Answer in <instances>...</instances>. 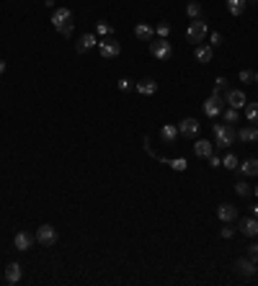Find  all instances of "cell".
<instances>
[{"label":"cell","mask_w":258,"mask_h":286,"mask_svg":"<svg viewBox=\"0 0 258 286\" xmlns=\"http://www.w3.org/2000/svg\"><path fill=\"white\" fill-rule=\"evenodd\" d=\"M215 142L217 147H222V150H227V147L232 144V140L238 137V132L232 129V124H215Z\"/></svg>","instance_id":"cell-1"},{"label":"cell","mask_w":258,"mask_h":286,"mask_svg":"<svg viewBox=\"0 0 258 286\" xmlns=\"http://www.w3.org/2000/svg\"><path fill=\"white\" fill-rule=\"evenodd\" d=\"M98 54L104 57V60H114V57L121 54V44L114 36H104L98 41Z\"/></svg>","instance_id":"cell-2"},{"label":"cell","mask_w":258,"mask_h":286,"mask_svg":"<svg viewBox=\"0 0 258 286\" xmlns=\"http://www.w3.org/2000/svg\"><path fill=\"white\" fill-rule=\"evenodd\" d=\"M207 21L204 18H194L191 24H188V29H186V39L188 41H204V36H207Z\"/></svg>","instance_id":"cell-3"},{"label":"cell","mask_w":258,"mask_h":286,"mask_svg":"<svg viewBox=\"0 0 258 286\" xmlns=\"http://www.w3.org/2000/svg\"><path fill=\"white\" fill-rule=\"evenodd\" d=\"M222 111H225V98H222V93H212L204 101V113L209 119H215V116H220Z\"/></svg>","instance_id":"cell-4"},{"label":"cell","mask_w":258,"mask_h":286,"mask_svg":"<svg viewBox=\"0 0 258 286\" xmlns=\"http://www.w3.org/2000/svg\"><path fill=\"white\" fill-rule=\"evenodd\" d=\"M150 52H152L155 60H171L173 47H171L168 39H155V41H150Z\"/></svg>","instance_id":"cell-5"},{"label":"cell","mask_w":258,"mask_h":286,"mask_svg":"<svg viewBox=\"0 0 258 286\" xmlns=\"http://www.w3.org/2000/svg\"><path fill=\"white\" fill-rule=\"evenodd\" d=\"M37 243L44 245V248H52L54 243H57V230H54L52 224H41L37 230Z\"/></svg>","instance_id":"cell-6"},{"label":"cell","mask_w":258,"mask_h":286,"mask_svg":"<svg viewBox=\"0 0 258 286\" xmlns=\"http://www.w3.org/2000/svg\"><path fill=\"white\" fill-rule=\"evenodd\" d=\"M222 98H225V104L230 108H245V104H248V98H245L243 90H225Z\"/></svg>","instance_id":"cell-7"},{"label":"cell","mask_w":258,"mask_h":286,"mask_svg":"<svg viewBox=\"0 0 258 286\" xmlns=\"http://www.w3.org/2000/svg\"><path fill=\"white\" fill-rule=\"evenodd\" d=\"M217 216L225 224H232L235 219H238V207H232V204H220V209H217Z\"/></svg>","instance_id":"cell-8"},{"label":"cell","mask_w":258,"mask_h":286,"mask_svg":"<svg viewBox=\"0 0 258 286\" xmlns=\"http://www.w3.org/2000/svg\"><path fill=\"white\" fill-rule=\"evenodd\" d=\"M70 21H73L70 8H60V10H54V13H52V26L54 29H62L65 24H70Z\"/></svg>","instance_id":"cell-9"},{"label":"cell","mask_w":258,"mask_h":286,"mask_svg":"<svg viewBox=\"0 0 258 286\" xmlns=\"http://www.w3.org/2000/svg\"><path fill=\"white\" fill-rule=\"evenodd\" d=\"M178 134L191 140L194 134H199V121H196V119H184L181 124H178Z\"/></svg>","instance_id":"cell-10"},{"label":"cell","mask_w":258,"mask_h":286,"mask_svg":"<svg viewBox=\"0 0 258 286\" xmlns=\"http://www.w3.org/2000/svg\"><path fill=\"white\" fill-rule=\"evenodd\" d=\"M96 44H98V36H96V34H83V36L77 39L75 49H77V54H85L91 47H96Z\"/></svg>","instance_id":"cell-11"},{"label":"cell","mask_w":258,"mask_h":286,"mask_svg":"<svg viewBox=\"0 0 258 286\" xmlns=\"http://www.w3.org/2000/svg\"><path fill=\"white\" fill-rule=\"evenodd\" d=\"M235 268H238L240 276H253L258 271V263H253L251 258H240V260H235Z\"/></svg>","instance_id":"cell-12"},{"label":"cell","mask_w":258,"mask_h":286,"mask_svg":"<svg viewBox=\"0 0 258 286\" xmlns=\"http://www.w3.org/2000/svg\"><path fill=\"white\" fill-rule=\"evenodd\" d=\"M21 273H24V271H21V263H8V268H5V284H18L21 281Z\"/></svg>","instance_id":"cell-13"},{"label":"cell","mask_w":258,"mask_h":286,"mask_svg":"<svg viewBox=\"0 0 258 286\" xmlns=\"http://www.w3.org/2000/svg\"><path fill=\"white\" fill-rule=\"evenodd\" d=\"M13 245H16V250H21V253H26V250L34 245V237H31L29 232H18V235L13 237Z\"/></svg>","instance_id":"cell-14"},{"label":"cell","mask_w":258,"mask_h":286,"mask_svg":"<svg viewBox=\"0 0 258 286\" xmlns=\"http://www.w3.org/2000/svg\"><path fill=\"white\" fill-rule=\"evenodd\" d=\"M240 232L248 235V237H256L258 235V219H256V216H245V219L240 222Z\"/></svg>","instance_id":"cell-15"},{"label":"cell","mask_w":258,"mask_h":286,"mask_svg":"<svg viewBox=\"0 0 258 286\" xmlns=\"http://www.w3.org/2000/svg\"><path fill=\"white\" fill-rule=\"evenodd\" d=\"M212 49H215V47H207V44H201V47H196V52H194L196 62H201V65L212 62V57H215V52H212Z\"/></svg>","instance_id":"cell-16"},{"label":"cell","mask_w":258,"mask_h":286,"mask_svg":"<svg viewBox=\"0 0 258 286\" xmlns=\"http://www.w3.org/2000/svg\"><path fill=\"white\" fill-rule=\"evenodd\" d=\"M152 34H155V29L147 26V24H137V26H134V36H137L140 41H150Z\"/></svg>","instance_id":"cell-17"},{"label":"cell","mask_w":258,"mask_h":286,"mask_svg":"<svg viewBox=\"0 0 258 286\" xmlns=\"http://www.w3.org/2000/svg\"><path fill=\"white\" fill-rule=\"evenodd\" d=\"M238 170H240V176H258V160L256 157L245 160V163L238 165Z\"/></svg>","instance_id":"cell-18"},{"label":"cell","mask_w":258,"mask_h":286,"mask_svg":"<svg viewBox=\"0 0 258 286\" xmlns=\"http://www.w3.org/2000/svg\"><path fill=\"white\" fill-rule=\"evenodd\" d=\"M176 137H178V127H173V124H165V127L160 129V140H163L165 144H173Z\"/></svg>","instance_id":"cell-19"},{"label":"cell","mask_w":258,"mask_h":286,"mask_svg":"<svg viewBox=\"0 0 258 286\" xmlns=\"http://www.w3.org/2000/svg\"><path fill=\"white\" fill-rule=\"evenodd\" d=\"M137 93H142V96L158 93V83H155V80H140V83H137Z\"/></svg>","instance_id":"cell-20"},{"label":"cell","mask_w":258,"mask_h":286,"mask_svg":"<svg viewBox=\"0 0 258 286\" xmlns=\"http://www.w3.org/2000/svg\"><path fill=\"white\" fill-rule=\"evenodd\" d=\"M238 140L240 142H258V127H243L238 132Z\"/></svg>","instance_id":"cell-21"},{"label":"cell","mask_w":258,"mask_h":286,"mask_svg":"<svg viewBox=\"0 0 258 286\" xmlns=\"http://www.w3.org/2000/svg\"><path fill=\"white\" fill-rule=\"evenodd\" d=\"M194 155H196V157H209V155H212V142H209V140H199V142L194 144Z\"/></svg>","instance_id":"cell-22"},{"label":"cell","mask_w":258,"mask_h":286,"mask_svg":"<svg viewBox=\"0 0 258 286\" xmlns=\"http://www.w3.org/2000/svg\"><path fill=\"white\" fill-rule=\"evenodd\" d=\"M245 5H248V0H227L230 16H243L245 13Z\"/></svg>","instance_id":"cell-23"},{"label":"cell","mask_w":258,"mask_h":286,"mask_svg":"<svg viewBox=\"0 0 258 286\" xmlns=\"http://www.w3.org/2000/svg\"><path fill=\"white\" fill-rule=\"evenodd\" d=\"M245 119H248L251 124H258V104L253 101V104H245Z\"/></svg>","instance_id":"cell-24"},{"label":"cell","mask_w":258,"mask_h":286,"mask_svg":"<svg viewBox=\"0 0 258 286\" xmlns=\"http://www.w3.org/2000/svg\"><path fill=\"white\" fill-rule=\"evenodd\" d=\"M96 34H98L101 39H104V36H114V29H111L106 21H98V24H96Z\"/></svg>","instance_id":"cell-25"},{"label":"cell","mask_w":258,"mask_h":286,"mask_svg":"<svg viewBox=\"0 0 258 286\" xmlns=\"http://www.w3.org/2000/svg\"><path fill=\"white\" fill-rule=\"evenodd\" d=\"M186 16L191 18V21H194V18H201V5L196 3V0H191V3L186 5Z\"/></svg>","instance_id":"cell-26"},{"label":"cell","mask_w":258,"mask_h":286,"mask_svg":"<svg viewBox=\"0 0 258 286\" xmlns=\"http://www.w3.org/2000/svg\"><path fill=\"white\" fill-rule=\"evenodd\" d=\"M235 191H238V196H243V199L251 196V186H248L245 180H238V183H235Z\"/></svg>","instance_id":"cell-27"},{"label":"cell","mask_w":258,"mask_h":286,"mask_svg":"<svg viewBox=\"0 0 258 286\" xmlns=\"http://www.w3.org/2000/svg\"><path fill=\"white\" fill-rule=\"evenodd\" d=\"M222 165H225L227 170H238V165H240V160L235 157V155H225V160H222Z\"/></svg>","instance_id":"cell-28"},{"label":"cell","mask_w":258,"mask_h":286,"mask_svg":"<svg viewBox=\"0 0 258 286\" xmlns=\"http://www.w3.org/2000/svg\"><path fill=\"white\" fill-rule=\"evenodd\" d=\"M168 165H171L173 170H178V173H184V170H186V165H188V163H186L184 157H176V160H168Z\"/></svg>","instance_id":"cell-29"},{"label":"cell","mask_w":258,"mask_h":286,"mask_svg":"<svg viewBox=\"0 0 258 286\" xmlns=\"http://www.w3.org/2000/svg\"><path fill=\"white\" fill-rule=\"evenodd\" d=\"M155 34H158V39H168V34H171V26H168L165 21H163V24L155 26Z\"/></svg>","instance_id":"cell-30"},{"label":"cell","mask_w":258,"mask_h":286,"mask_svg":"<svg viewBox=\"0 0 258 286\" xmlns=\"http://www.w3.org/2000/svg\"><path fill=\"white\" fill-rule=\"evenodd\" d=\"M225 113V124H235L238 121V108H227V111H222Z\"/></svg>","instance_id":"cell-31"},{"label":"cell","mask_w":258,"mask_h":286,"mask_svg":"<svg viewBox=\"0 0 258 286\" xmlns=\"http://www.w3.org/2000/svg\"><path fill=\"white\" fill-rule=\"evenodd\" d=\"M57 31L62 34L65 39H70V36H73V31H75V24H73V21H70V24H65V26H62V29H57Z\"/></svg>","instance_id":"cell-32"},{"label":"cell","mask_w":258,"mask_h":286,"mask_svg":"<svg viewBox=\"0 0 258 286\" xmlns=\"http://www.w3.org/2000/svg\"><path fill=\"white\" fill-rule=\"evenodd\" d=\"M256 80V72H251V70H240V83H253Z\"/></svg>","instance_id":"cell-33"},{"label":"cell","mask_w":258,"mask_h":286,"mask_svg":"<svg viewBox=\"0 0 258 286\" xmlns=\"http://www.w3.org/2000/svg\"><path fill=\"white\" fill-rule=\"evenodd\" d=\"M227 90V80L225 77H217V83H215V93H225Z\"/></svg>","instance_id":"cell-34"},{"label":"cell","mask_w":258,"mask_h":286,"mask_svg":"<svg viewBox=\"0 0 258 286\" xmlns=\"http://www.w3.org/2000/svg\"><path fill=\"white\" fill-rule=\"evenodd\" d=\"M248 258H251L253 263H258V243H251V245H248Z\"/></svg>","instance_id":"cell-35"},{"label":"cell","mask_w":258,"mask_h":286,"mask_svg":"<svg viewBox=\"0 0 258 286\" xmlns=\"http://www.w3.org/2000/svg\"><path fill=\"white\" fill-rule=\"evenodd\" d=\"M220 44H222V34L215 31V34H212V47H220Z\"/></svg>","instance_id":"cell-36"},{"label":"cell","mask_w":258,"mask_h":286,"mask_svg":"<svg viewBox=\"0 0 258 286\" xmlns=\"http://www.w3.org/2000/svg\"><path fill=\"white\" fill-rule=\"evenodd\" d=\"M209 165H212V168H220V165H222V160H220L215 152H212V155H209Z\"/></svg>","instance_id":"cell-37"},{"label":"cell","mask_w":258,"mask_h":286,"mask_svg":"<svg viewBox=\"0 0 258 286\" xmlns=\"http://www.w3.org/2000/svg\"><path fill=\"white\" fill-rule=\"evenodd\" d=\"M129 88H132V83H129L127 77H121V80H119V90H129Z\"/></svg>","instance_id":"cell-38"},{"label":"cell","mask_w":258,"mask_h":286,"mask_svg":"<svg viewBox=\"0 0 258 286\" xmlns=\"http://www.w3.org/2000/svg\"><path fill=\"white\" fill-rule=\"evenodd\" d=\"M232 232H235V230H232V227H222V232H220V235H222V237H225V240H230V237H232Z\"/></svg>","instance_id":"cell-39"},{"label":"cell","mask_w":258,"mask_h":286,"mask_svg":"<svg viewBox=\"0 0 258 286\" xmlns=\"http://www.w3.org/2000/svg\"><path fill=\"white\" fill-rule=\"evenodd\" d=\"M251 209H253V216H256V219H258V201L253 204V207H251Z\"/></svg>","instance_id":"cell-40"},{"label":"cell","mask_w":258,"mask_h":286,"mask_svg":"<svg viewBox=\"0 0 258 286\" xmlns=\"http://www.w3.org/2000/svg\"><path fill=\"white\" fill-rule=\"evenodd\" d=\"M3 72H5V62H3V60H0V75H3Z\"/></svg>","instance_id":"cell-41"},{"label":"cell","mask_w":258,"mask_h":286,"mask_svg":"<svg viewBox=\"0 0 258 286\" xmlns=\"http://www.w3.org/2000/svg\"><path fill=\"white\" fill-rule=\"evenodd\" d=\"M256 196H258V186H256Z\"/></svg>","instance_id":"cell-42"},{"label":"cell","mask_w":258,"mask_h":286,"mask_svg":"<svg viewBox=\"0 0 258 286\" xmlns=\"http://www.w3.org/2000/svg\"><path fill=\"white\" fill-rule=\"evenodd\" d=\"M256 83H258V72H256Z\"/></svg>","instance_id":"cell-43"},{"label":"cell","mask_w":258,"mask_h":286,"mask_svg":"<svg viewBox=\"0 0 258 286\" xmlns=\"http://www.w3.org/2000/svg\"><path fill=\"white\" fill-rule=\"evenodd\" d=\"M256 3H258V0H256Z\"/></svg>","instance_id":"cell-44"}]
</instances>
